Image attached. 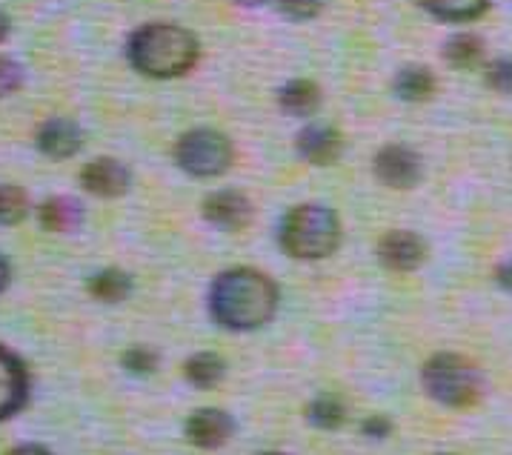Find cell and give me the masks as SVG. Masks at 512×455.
<instances>
[{
	"label": "cell",
	"instance_id": "6da1fadb",
	"mask_svg": "<svg viewBox=\"0 0 512 455\" xmlns=\"http://www.w3.org/2000/svg\"><path fill=\"white\" fill-rule=\"evenodd\" d=\"M275 312H278V287L269 275L258 269H224L209 287V315L224 330H258L272 321Z\"/></svg>",
	"mask_w": 512,
	"mask_h": 455
},
{
	"label": "cell",
	"instance_id": "7a4b0ae2",
	"mask_svg": "<svg viewBox=\"0 0 512 455\" xmlns=\"http://www.w3.org/2000/svg\"><path fill=\"white\" fill-rule=\"evenodd\" d=\"M126 58L146 78H181L198 63V38L178 23H146L129 35Z\"/></svg>",
	"mask_w": 512,
	"mask_h": 455
},
{
	"label": "cell",
	"instance_id": "3957f363",
	"mask_svg": "<svg viewBox=\"0 0 512 455\" xmlns=\"http://www.w3.org/2000/svg\"><path fill=\"white\" fill-rule=\"evenodd\" d=\"M278 241L295 261H321L341 244V221L324 204H298L284 215Z\"/></svg>",
	"mask_w": 512,
	"mask_h": 455
},
{
	"label": "cell",
	"instance_id": "277c9868",
	"mask_svg": "<svg viewBox=\"0 0 512 455\" xmlns=\"http://www.w3.org/2000/svg\"><path fill=\"white\" fill-rule=\"evenodd\" d=\"M421 387L432 401L452 410H467L484 395V375L464 355L438 352L421 367Z\"/></svg>",
	"mask_w": 512,
	"mask_h": 455
},
{
	"label": "cell",
	"instance_id": "5b68a950",
	"mask_svg": "<svg viewBox=\"0 0 512 455\" xmlns=\"http://www.w3.org/2000/svg\"><path fill=\"white\" fill-rule=\"evenodd\" d=\"M232 141L215 129H192L175 144V164L192 178H218L232 166Z\"/></svg>",
	"mask_w": 512,
	"mask_h": 455
},
{
	"label": "cell",
	"instance_id": "8992f818",
	"mask_svg": "<svg viewBox=\"0 0 512 455\" xmlns=\"http://www.w3.org/2000/svg\"><path fill=\"white\" fill-rule=\"evenodd\" d=\"M375 178L390 189H412L421 181V158L418 152L404 144L384 146L375 155Z\"/></svg>",
	"mask_w": 512,
	"mask_h": 455
},
{
	"label": "cell",
	"instance_id": "52a82bcc",
	"mask_svg": "<svg viewBox=\"0 0 512 455\" xmlns=\"http://www.w3.org/2000/svg\"><path fill=\"white\" fill-rule=\"evenodd\" d=\"M378 258L381 264L392 272H412L427 261V241L407 229L387 232L378 244Z\"/></svg>",
	"mask_w": 512,
	"mask_h": 455
},
{
	"label": "cell",
	"instance_id": "ba28073f",
	"mask_svg": "<svg viewBox=\"0 0 512 455\" xmlns=\"http://www.w3.org/2000/svg\"><path fill=\"white\" fill-rule=\"evenodd\" d=\"M26 401H29V373L15 352L0 347V421L21 413Z\"/></svg>",
	"mask_w": 512,
	"mask_h": 455
},
{
	"label": "cell",
	"instance_id": "9c48e42d",
	"mask_svg": "<svg viewBox=\"0 0 512 455\" xmlns=\"http://www.w3.org/2000/svg\"><path fill=\"white\" fill-rule=\"evenodd\" d=\"M235 433L232 415L215 407H204L186 418V441L201 447V450H218Z\"/></svg>",
	"mask_w": 512,
	"mask_h": 455
},
{
	"label": "cell",
	"instance_id": "30bf717a",
	"mask_svg": "<svg viewBox=\"0 0 512 455\" xmlns=\"http://www.w3.org/2000/svg\"><path fill=\"white\" fill-rule=\"evenodd\" d=\"M204 218L218 229H244L252 221V201L238 189H218L204 198Z\"/></svg>",
	"mask_w": 512,
	"mask_h": 455
},
{
	"label": "cell",
	"instance_id": "8fae6325",
	"mask_svg": "<svg viewBox=\"0 0 512 455\" xmlns=\"http://www.w3.org/2000/svg\"><path fill=\"white\" fill-rule=\"evenodd\" d=\"M81 184L89 195L98 198H121L129 189V169L115 158H98L81 169Z\"/></svg>",
	"mask_w": 512,
	"mask_h": 455
},
{
	"label": "cell",
	"instance_id": "7c38bea8",
	"mask_svg": "<svg viewBox=\"0 0 512 455\" xmlns=\"http://www.w3.org/2000/svg\"><path fill=\"white\" fill-rule=\"evenodd\" d=\"M298 155L312 166H329L335 164L344 152V138L338 129L332 126H307L298 135Z\"/></svg>",
	"mask_w": 512,
	"mask_h": 455
},
{
	"label": "cell",
	"instance_id": "4fadbf2b",
	"mask_svg": "<svg viewBox=\"0 0 512 455\" xmlns=\"http://www.w3.org/2000/svg\"><path fill=\"white\" fill-rule=\"evenodd\" d=\"M38 149L43 155L63 161V158H72L78 149H81V129L78 124L66 121V118H52L38 129Z\"/></svg>",
	"mask_w": 512,
	"mask_h": 455
},
{
	"label": "cell",
	"instance_id": "5bb4252c",
	"mask_svg": "<svg viewBox=\"0 0 512 455\" xmlns=\"http://www.w3.org/2000/svg\"><path fill=\"white\" fill-rule=\"evenodd\" d=\"M278 104L292 118H307V115H315L321 106V89H318V83L304 81V78L289 81L278 92Z\"/></svg>",
	"mask_w": 512,
	"mask_h": 455
},
{
	"label": "cell",
	"instance_id": "9a60e30c",
	"mask_svg": "<svg viewBox=\"0 0 512 455\" xmlns=\"http://www.w3.org/2000/svg\"><path fill=\"white\" fill-rule=\"evenodd\" d=\"M392 89L401 101L407 104H421V101H430L432 92H435V78L427 66H404L398 69Z\"/></svg>",
	"mask_w": 512,
	"mask_h": 455
},
{
	"label": "cell",
	"instance_id": "2e32d148",
	"mask_svg": "<svg viewBox=\"0 0 512 455\" xmlns=\"http://www.w3.org/2000/svg\"><path fill=\"white\" fill-rule=\"evenodd\" d=\"M432 18L444 23H467L481 18L492 6V0H418Z\"/></svg>",
	"mask_w": 512,
	"mask_h": 455
},
{
	"label": "cell",
	"instance_id": "e0dca14e",
	"mask_svg": "<svg viewBox=\"0 0 512 455\" xmlns=\"http://www.w3.org/2000/svg\"><path fill=\"white\" fill-rule=\"evenodd\" d=\"M186 381L198 390H212L215 384H221L226 375V364L221 355L215 352H198L184 364Z\"/></svg>",
	"mask_w": 512,
	"mask_h": 455
},
{
	"label": "cell",
	"instance_id": "ac0fdd59",
	"mask_svg": "<svg viewBox=\"0 0 512 455\" xmlns=\"http://www.w3.org/2000/svg\"><path fill=\"white\" fill-rule=\"evenodd\" d=\"M38 221L49 232H69L81 224V204L72 198H46L38 209Z\"/></svg>",
	"mask_w": 512,
	"mask_h": 455
},
{
	"label": "cell",
	"instance_id": "d6986e66",
	"mask_svg": "<svg viewBox=\"0 0 512 455\" xmlns=\"http://www.w3.org/2000/svg\"><path fill=\"white\" fill-rule=\"evenodd\" d=\"M89 292L92 298L106 301V304H118L123 298H129L132 292V278L123 269H101L89 278Z\"/></svg>",
	"mask_w": 512,
	"mask_h": 455
},
{
	"label": "cell",
	"instance_id": "ffe728a7",
	"mask_svg": "<svg viewBox=\"0 0 512 455\" xmlns=\"http://www.w3.org/2000/svg\"><path fill=\"white\" fill-rule=\"evenodd\" d=\"M441 55H444V61L450 63L452 69H472L484 58V41L478 35L461 32V35H452L450 41L444 43Z\"/></svg>",
	"mask_w": 512,
	"mask_h": 455
},
{
	"label": "cell",
	"instance_id": "44dd1931",
	"mask_svg": "<svg viewBox=\"0 0 512 455\" xmlns=\"http://www.w3.org/2000/svg\"><path fill=\"white\" fill-rule=\"evenodd\" d=\"M307 418L318 430H338L347 421V407L338 395H318L307 407Z\"/></svg>",
	"mask_w": 512,
	"mask_h": 455
},
{
	"label": "cell",
	"instance_id": "7402d4cb",
	"mask_svg": "<svg viewBox=\"0 0 512 455\" xmlns=\"http://www.w3.org/2000/svg\"><path fill=\"white\" fill-rule=\"evenodd\" d=\"M29 215V195L15 184H0V227H15Z\"/></svg>",
	"mask_w": 512,
	"mask_h": 455
},
{
	"label": "cell",
	"instance_id": "603a6c76",
	"mask_svg": "<svg viewBox=\"0 0 512 455\" xmlns=\"http://www.w3.org/2000/svg\"><path fill=\"white\" fill-rule=\"evenodd\" d=\"M275 3H278V12L287 15L289 21H312L324 9V0H275Z\"/></svg>",
	"mask_w": 512,
	"mask_h": 455
},
{
	"label": "cell",
	"instance_id": "cb8c5ba5",
	"mask_svg": "<svg viewBox=\"0 0 512 455\" xmlns=\"http://www.w3.org/2000/svg\"><path fill=\"white\" fill-rule=\"evenodd\" d=\"M484 81L490 89L501 92V95H512V58H495L487 66Z\"/></svg>",
	"mask_w": 512,
	"mask_h": 455
},
{
	"label": "cell",
	"instance_id": "d4e9b609",
	"mask_svg": "<svg viewBox=\"0 0 512 455\" xmlns=\"http://www.w3.org/2000/svg\"><path fill=\"white\" fill-rule=\"evenodd\" d=\"M123 367L135 375L152 373L158 367V355L152 350H146V347H132V350L123 352Z\"/></svg>",
	"mask_w": 512,
	"mask_h": 455
},
{
	"label": "cell",
	"instance_id": "484cf974",
	"mask_svg": "<svg viewBox=\"0 0 512 455\" xmlns=\"http://www.w3.org/2000/svg\"><path fill=\"white\" fill-rule=\"evenodd\" d=\"M23 83V69L12 58H3L0 55V98H9L21 89Z\"/></svg>",
	"mask_w": 512,
	"mask_h": 455
},
{
	"label": "cell",
	"instance_id": "4316f807",
	"mask_svg": "<svg viewBox=\"0 0 512 455\" xmlns=\"http://www.w3.org/2000/svg\"><path fill=\"white\" fill-rule=\"evenodd\" d=\"M364 435H369V438H387V435L392 433V421L390 418H384V415H372V418H367L364 421Z\"/></svg>",
	"mask_w": 512,
	"mask_h": 455
},
{
	"label": "cell",
	"instance_id": "83f0119b",
	"mask_svg": "<svg viewBox=\"0 0 512 455\" xmlns=\"http://www.w3.org/2000/svg\"><path fill=\"white\" fill-rule=\"evenodd\" d=\"M495 281H498L504 290H512V261L498 264V269H495Z\"/></svg>",
	"mask_w": 512,
	"mask_h": 455
},
{
	"label": "cell",
	"instance_id": "f1b7e54d",
	"mask_svg": "<svg viewBox=\"0 0 512 455\" xmlns=\"http://www.w3.org/2000/svg\"><path fill=\"white\" fill-rule=\"evenodd\" d=\"M6 455H52L46 447L41 444H18V447H12Z\"/></svg>",
	"mask_w": 512,
	"mask_h": 455
},
{
	"label": "cell",
	"instance_id": "f546056e",
	"mask_svg": "<svg viewBox=\"0 0 512 455\" xmlns=\"http://www.w3.org/2000/svg\"><path fill=\"white\" fill-rule=\"evenodd\" d=\"M9 287V261L0 255V292Z\"/></svg>",
	"mask_w": 512,
	"mask_h": 455
},
{
	"label": "cell",
	"instance_id": "4dcf8cb0",
	"mask_svg": "<svg viewBox=\"0 0 512 455\" xmlns=\"http://www.w3.org/2000/svg\"><path fill=\"white\" fill-rule=\"evenodd\" d=\"M6 35H9V18L0 12V43L6 41Z\"/></svg>",
	"mask_w": 512,
	"mask_h": 455
},
{
	"label": "cell",
	"instance_id": "1f68e13d",
	"mask_svg": "<svg viewBox=\"0 0 512 455\" xmlns=\"http://www.w3.org/2000/svg\"><path fill=\"white\" fill-rule=\"evenodd\" d=\"M232 3H238V6H246V9H255V6H264L267 0H232Z\"/></svg>",
	"mask_w": 512,
	"mask_h": 455
},
{
	"label": "cell",
	"instance_id": "d6a6232c",
	"mask_svg": "<svg viewBox=\"0 0 512 455\" xmlns=\"http://www.w3.org/2000/svg\"><path fill=\"white\" fill-rule=\"evenodd\" d=\"M258 455H284V453H258Z\"/></svg>",
	"mask_w": 512,
	"mask_h": 455
}]
</instances>
